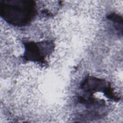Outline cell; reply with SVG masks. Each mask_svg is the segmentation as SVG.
I'll use <instances>...</instances> for the list:
<instances>
[{"instance_id":"cell-4","label":"cell","mask_w":123,"mask_h":123,"mask_svg":"<svg viewBox=\"0 0 123 123\" xmlns=\"http://www.w3.org/2000/svg\"><path fill=\"white\" fill-rule=\"evenodd\" d=\"M107 18L112 22L115 28L118 31H119L120 30L122 31V29L120 28V27L122 28L123 19L122 16H120L116 13H111L108 15Z\"/></svg>"},{"instance_id":"cell-2","label":"cell","mask_w":123,"mask_h":123,"mask_svg":"<svg viewBox=\"0 0 123 123\" xmlns=\"http://www.w3.org/2000/svg\"><path fill=\"white\" fill-rule=\"evenodd\" d=\"M23 58L27 61L45 63L46 58L54 50V43L50 40L39 42L27 41L24 43Z\"/></svg>"},{"instance_id":"cell-1","label":"cell","mask_w":123,"mask_h":123,"mask_svg":"<svg viewBox=\"0 0 123 123\" xmlns=\"http://www.w3.org/2000/svg\"><path fill=\"white\" fill-rule=\"evenodd\" d=\"M37 13L36 4L33 0H1L0 14L8 23L23 26L30 23Z\"/></svg>"},{"instance_id":"cell-3","label":"cell","mask_w":123,"mask_h":123,"mask_svg":"<svg viewBox=\"0 0 123 123\" xmlns=\"http://www.w3.org/2000/svg\"><path fill=\"white\" fill-rule=\"evenodd\" d=\"M80 88L86 93L93 94L97 92H102L107 98L114 101H119L120 99L114 94L108 82L96 77H86L81 83Z\"/></svg>"}]
</instances>
